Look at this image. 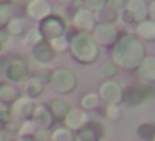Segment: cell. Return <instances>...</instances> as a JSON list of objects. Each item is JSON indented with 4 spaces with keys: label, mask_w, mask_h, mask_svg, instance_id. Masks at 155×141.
<instances>
[{
    "label": "cell",
    "mask_w": 155,
    "mask_h": 141,
    "mask_svg": "<svg viewBox=\"0 0 155 141\" xmlns=\"http://www.w3.org/2000/svg\"><path fill=\"white\" fill-rule=\"evenodd\" d=\"M17 98H18V91L14 85L0 83V101H2V103H5V105L14 103Z\"/></svg>",
    "instance_id": "7c38bea8"
},
{
    "label": "cell",
    "mask_w": 155,
    "mask_h": 141,
    "mask_svg": "<svg viewBox=\"0 0 155 141\" xmlns=\"http://www.w3.org/2000/svg\"><path fill=\"white\" fill-rule=\"evenodd\" d=\"M74 24L77 28L87 32V30H92V28H94L95 20H94V15H92L90 10H78L77 15H75V18H74Z\"/></svg>",
    "instance_id": "ba28073f"
},
{
    "label": "cell",
    "mask_w": 155,
    "mask_h": 141,
    "mask_svg": "<svg viewBox=\"0 0 155 141\" xmlns=\"http://www.w3.org/2000/svg\"><path fill=\"white\" fill-rule=\"evenodd\" d=\"M8 20H10V7L0 4V27L7 25Z\"/></svg>",
    "instance_id": "ffe728a7"
},
{
    "label": "cell",
    "mask_w": 155,
    "mask_h": 141,
    "mask_svg": "<svg viewBox=\"0 0 155 141\" xmlns=\"http://www.w3.org/2000/svg\"><path fill=\"white\" fill-rule=\"evenodd\" d=\"M5 77L8 81L15 85L24 83L25 80H28V67L22 58H15V60L8 61L7 68H5Z\"/></svg>",
    "instance_id": "3957f363"
},
{
    "label": "cell",
    "mask_w": 155,
    "mask_h": 141,
    "mask_svg": "<svg viewBox=\"0 0 155 141\" xmlns=\"http://www.w3.org/2000/svg\"><path fill=\"white\" fill-rule=\"evenodd\" d=\"M34 131H35V123L34 121H25V123L18 128V134H22V136H27V134L34 133Z\"/></svg>",
    "instance_id": "7402d4cb"
},
{
    "label": "cell",
    "mask_w": 155,
    "mask_h": 141,
    "mask_svg": "<svg viewBox=\"0 0 155 141\" xmlns=\"http://www.w3.org/2000/svg\"><path fill=\"white\" fill-rule=\"evenodd\" d=\"M44 88H45V83L42 81L40 77H32L28 78L27 85H25V90H27V96L28 98H37L44 93Z\"/></svg>",
    "instance_id": "30bf717a"
},
{
    "label": "cell",
    "mask_w": 155,
    "mask_h": 141,
    "mask_svg": "<svg viewBox=\"0 0 155 141\" xmlns=\"http://www.w3.org/2000/svg\"><path fill=\"white\" fill-rule=\"evenodd\" d=\"M0 2H2V0H0Z\"/></svg>",
    "instance_id": "d6a6232c"
},
{
    "label": "cell",
    "mask_w": 155,
    "mask_h": 141,
    "mask_svg": "<svg viewBox=\"0 0 155 141\" xmlns=\"http://www.w3.org/2000/svg\"><path fill=\"white\" fill-rule=\"evenodd\" d=\"M52 141H72V133L65 128H58L52 133Z\"/></svg>",
    "instance_id": "ac0fdd59"
},
{
    "label": "cell",
    "mask_w": 155,
    "mask_h": 141,
    "mask_svg": "<svg viewBox=\"0 0 155 141\" xmlns=\"http://www.w3.org/2000/svg\"><path fill=\"white\" fill-rule=\"evenodd\" d=\"M98 100L95 95H87V96L82 98V106L85 108V110H94L95 106H97Z\"/></svg>",
    "instance_id": "44dd1931"
},
{
    "label": "cell",
    "mask_w": 155,
    "mask_h": 141,
    "mask_svg": "<svg viewBox=\"0 0 155 141\" xmlns=\"http://www.w3.org/2000/svg\"><path fill=\"white\" fill-rule=\"evenodd\" d=\"M7 30H8V33H10V35H14V37H18V35L24 33V30H25L24 20H20V18H12V20H8Z\"/></svg>",
    "instance_id": "2e32d148"
},
{
    "label": "cell",
    "mask_w": 155,
    "mask_h": 141,
    "mask_svg": "<svg viewBox=\"0 0 155 141\" xmlns=\"http://www.w3.org/2000/svg\"><path fill=\"white\" fill-rule=\"evenodd\" d=\"M50 47H52V50L54 52H65L67 50V47H68V43H67V40H65L64 37H57V38H52L50 40Z\"/></svg>",
    "instance_id": "d6986e66"
},
{
    "label": "cell",
    "mask_w": 155,
    "mask_h": 141,
    "mask_svg": "<svg viewBox=\"0 0 155 141\" xmlns=\"http://www.w3.org/2000/svg\"><path fill=\"white\" fill-rule=\"evenodd\" d=\"M102 141H105V139H102Z\"/></svg>",
    "instance_id": "1f68e13d"
},
{
    "label": "cell",
    "mask_w": 155,
    "mask_h": 141,
    "mask_svg": "<svg viewBox=\"0 0 155 141\" xmlns=\"http://www.w3.org/2000/svg\"><path fill=\"white\" fill-rule=\"evenodd\" d=\"M87 5L90 8H102L105 5V0H87Z\"/></svg>",
    "instance_id": "484cf974"
},
{
    "label": "cell",
    "mask_w": 155,
    "mask_h": 141,
    "mask_svg": "<svg viewBox=\"0 0 155 141\" xmlns=\"http://www.w3.org/2000/svg\"><path fill=\"white\" fill-rule=\"evenodd\" d=\"M2 47H4V43H2V42H0V52H2Z\"/></svg>",
    "instance_id": "f546056e"
},
{
    "label": "cell",
    "mask_w": 155,
    "mask_h": 141,
    "mask_svg": "<svg viewBox=\"0 0 155 141\" xmlns=\"http://www.w3.org/2000/svg\"><path fill=\"white\" fill-rule=\"evenodd\" d=\"M34 57H35V60H37L38 63L47 65V63H50V61H54L55 52L52 50L50 43H45V42H42L40 45H37V47H35Z\"/></svg>",
    "instance_id": "52a82bcc"
},
{
    "label": "cell",
    "mask_w": 155,
    "mask_h": 141,
    "mask_svg": "<svg viewBox=\"0 0 155 141\" xmlns=\"http://www.w3.org/2000/svg\"><path fill=\"white\" fill-rule=\"evenodd\" d=\"M50 111L57 118H65L67 113L70 111V108H68V105L62 100H52L50 101Z\"/></svg>",
    "instance_id": "9a60e30c"
},
{
    "label": "cell",
    "mask_w": 155,
    "mask_h": 141,
    "mask_svg": "<svg viewBox=\"0 0 155 141\" xmlns=\"http://www.w3.org/2000/svg\"><path fill=\"white\" fill-rule=\"evenodd\" d=\"M104 73L107 75V77H110V75H114V73H115V67H114V65H105V68H104Z\"/></svg>",
    "instance_id": "4316f807"
},
{
    "label": "cell",
    "mask_w": 155,
    "mask_h": 141,
    "mask_svg": "<svg viewBox=\"0 0 155 141\" xmlns=\"http://www.w3.org/2000/svg\"><path fill=\"white\" fill-rule=\"evenodd\" d=\"M64 32H65V24L62 22V18L48 15L47 18H44V20H42L40 33L44 35V38H47V40L62 37V35H64Z\"/></svg>",
    "instance_id": "277c9868"
},
{
    "label": "cell",
    "mask_w": 155,
    "mask_h": 141,
    "mask_svg": "<svg viewBox=\"0 0 155 141\" xmlns=\"http://www.w3.org/2000/svg\"><path fill=\"white\" fill-rule=\"evenodd\" d=\"M65 123L70 130H78L87 123V114L82 110H70L65 116Z\"/></svg>",
    "instance_id": "9c48e42d"
},
{
    "label": "cell",
    "mask_w": 155,
    "mask_h": 141,
    "mask_svg": "<svg viewBox=\"0 0 155 141\" xmlns=\"http://www.w3.org/2000/svg\"><path fill=\"white\" fill-rule=\"evenodd\" d=\"M72 53L74 57L77 58L78 61L82 63H92V61L97 60L98 57V48H97V43L95 40L87 33H80L72 40Z\"/></svg>",
    "instance_id": "6da1fadb"
},
{
    "label": "cell",
    "mask_w": 155,
    "mask_h": 141,
    "mask_svg": "<svg viewBox=\"0 0 155 141\" xmlns=\"http://www.w3.org/2000/svg\"><path fill=\"white\" fill-rule=\"evenodd\" d=\"M35 141H52V134L47 130L35 131Z\"/></svg>",
    "instance_id": "cb8c5ba5"
},
{
    "label": "cell",
    "mask_w": 155,
    "mask_h": 141,
    "mask_svg": "<svg viewBox=\"0 0 155 141\" xmlns=\"http://www.w3.org/2000/svg\"><path fill=\"white\" fill-rule=\"evenodd\" d=\"M0 120L2 121L10 120V108H8L5 103H2V101H0Z\"/></svg>",
    "instance_id": "d4e9b609"
},
{
    "label": "cell",
    "mask_w": 155,
    "mask_h": 141,
    "mask_svg": "<svg viewBox=\"0 0 155 141\" xmlns=\"http://www.w3.org/2000/svg\"><path fill=\"white\" fill-rule=\"evenodd\" d=\"M34 123L35 124H38V126H42V130H47L48 126L52 124V116H50V113H48V110H45L44 106H37L35 108V111H34Z\"/></svg>",
    "instance_id": "4fadbf2b"
},
{
    "label": "cell",
    "mask_w": 155,
    "mask_h": 141,
    "mask_svg": "<svg viewBox=\"0 0 155 141\" xmlns=\"http://www.w3.org/2000/svg\"><path fill=\"white\" fill-rule=\"evenodd\" d=\"M58 2H72V0H58Z\"/></svg>",
    "instance_id": "4dcf8cb0"
},
{
    "label": "cell",
    "mask_w": 155,
    "mask_h": 141,
    "mask_svg": "<svg viewBox=\"0 0 155 141\" xmlns=\"http://www.w3.org/2000/svg\"><path fill=\"white\" fill-rule=\"evenodd\" d=\"M78 141H95V134L90 128H85V130L80 131L78 134Z\"/></svg>",
    "instance_id": "603a6c76"
},
{
    "label": "cell",
    "mask_w": 155,
    "mask_h": 141,
    "mask_svg": "<svg viewBox=\"0 0 155 141\" xmlns=\"http://www.w3.org/2000/svg\"><path fill=\"white\" fill-rule=\"evenodd\" d=\"M35 108H37V106L34 105L32 98L24 96V98H17V100L14 101L12 113H14V116L18 118V120H28V118L34 114Z\"/></svg>",
    "instance_id": "5b68a950"
},
{
    "label": "cell",
    "mask_w": 155,
    "mask_h": 141,
    "mask_svg": "<svg viewBox=\"0 0 155 141\" xmlns=\"http://www.w3.org/2000/svg\"><path fill=\"white\" fill-rule=\"evenodd\" d=\"M0 141H4V133L0 131Z\"/></svg>",
    "instance_id": "f1b7e54d"
},
{
    "label": "cell",
    "mask_w": 155,
    "mask_h": 141,
    "mask_svg": "<svg viewBox=\"0 0 155 141\" xmlns=\"http://www.w3.org/2000/svg\"><path fill=\"white\" fill-rule=\"evenodd\" d=\"M44 35L40 33V30L38 28H34V30H30L27 33V37H25V43L27 45H32V47H37V45H40L42 42H44Z\"/></svg>",
    "instance_id": "e0dca14e"
},
{
    "label": "cell",
    "mask_w": 155,
    "mask_h": 141,
    "mask_svg": "<svg viewBox=\"0 0 155 141\" xmlns=\"http://www.w3.org/2000/svg\"><path fill=\"white\" fill-rule=\"evenodd\" d=\"M17 141H32V139H30V138H28V136H20V138H18Z\"/></svg>",
    "instance_id": "83f0119b"
},
{
    "label": "cell",
    "mask_w": 155,
    "mask_h": 141,
    "mask_svg": "<svg viewBox=\"0 0 155 141\" xmlns=\"http://www.w3.org/2000/svg\"><path fill=\"white\" fill-rule=\"evenodd\" d=\"M115 37V28L110 24H102L95 28V38L102 43H110Z\"/></svg>",
    "instance_id": "8fae6325"
},
{
    "label": "cell",
    "mask_w": 155,
    "mask_h": 141,
    "mask_svg": "<svg viewBox=\"0 0 155 141\" xmlns=\"http://www.w3.org/2000/svg\"><path fill=\"white\" fill-rule=\"evenodd\" d=\"M52 88L58 93H70L77 86V77L70 70H57L50 77Z\"/></svg>",
    "instance_id": "7a4b0ae2"
},
{
    "label": "cell",
    "mask_w": 155,
    "mask_h": 141,
    "mask_svg": "<svg viewBox=\"0 0 155 141\" xmlns=\"http://www.w3.org/2000/svg\"><path fill=\"white\" fill-rule=\"evenodd\" d=\"M27 15L34 20H44L52 15V7L47 0H32L27 5Z\"/></svg>",
    "instance_id": "8992f818"
},
{
    "label": "cell",
    "mask_w": 155,
    "mask_h": 141,
    "mask_svg": "<svg viewBox=\"0 0 155 141\" xmlns=\"http://www.w3.org/2000/svg\"><path fill=\"white\" fill-rule=\"evenodd\" d=\"M102 96L107 101L114 103V101L120 100V90H118V86L115 83H105L104 86H102Z\"/></svg>",
    "instance_id": "5bb4252c"
}]
</instances>
